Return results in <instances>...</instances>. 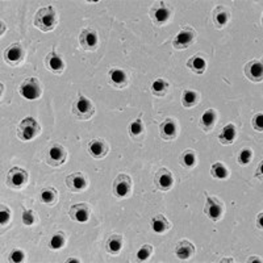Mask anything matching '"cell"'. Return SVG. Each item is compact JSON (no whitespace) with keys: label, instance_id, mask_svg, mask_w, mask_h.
Masks as SVG:
<instances>
[{"label":"cell","instance_id":"cell-1","mask_svg":"<svg viewBox=\"0 0 263 263\" xmlns=\"http://www.w3.org/2000/svg\"><path fill=\"white\" fill-rule=\"evenodd\" d=\"M58 24V15L54 7L47 6L37 11L34 16V27H37L42 32L54 31Z\"/></svg>","mask_w":263,"mask_h":263},{"label":"cell","instance_id":"cell-2","mask_svg":"<svg viewBox=\"0 0 263 263\" xmlns=\"http://www.w3.org/2000/svg\"><path fill=\"white\" fill-rule=\"evenodd\" d=\"M40 135L41 125L36 118L32 117V116H28V117L21 120L20 124H19V128H17V137L21 141H32V140H34Z\"/></svg>","mask_w":263,"mask_h":263},{"label":"cell","instance_id":"cell-3","mask_svg":"<svg viewBox=\"0 0 263 263\" xmlns=\"http://www.w3.org/2000/svg\"><path fill=\"white\" fill-rule=\"evenodd\" d=\"M73 113L79 120H90L95 115V105L85 95H79L77 100L73 103Z\"/></svg>","mask_w":263,"mask_h":263},{"label":"cell","instance_id":"cell-4","mask_svg":"<svg viewBox=\"0 0 263 263\" xmlns=\"http://www.w3.org/2000/svg\"><path fill=\"white\" fill-rule=\"evenodd\" d=\"M19 92L27 100H37L42 95V85L37 78H27L19 87Z\"/></svg>","mask_w":263,"mask_h":263},{"label":"cell","instance_id":"cell-5","mask_svg":"<svg viewBox=\"0 0 263 263\" xmlns=\"http://www.w3.org/2000/svg\"><path fill=\"white\" fill-rule=\"evenodd\" d=\"M196 33L195 29H192L191 27L183 28L182 31H179L174 40H172V46L176 50H184V49H188L191 45L195 44L196 41Z\"/></svg>","mask_w":263,"mask_h":263},{"label":"cell","instance_id":"cell-6","mask_svg":"<svg viewBox=\"0 0 263 263\" xmlns=\"http://www.w3.org/2000/svg\"><path fill=\"white\" fill-rule=\"evenodd\" d=\"M68 159V150L61 145V144H51L47 148L46 153V163L51 167H59L63 165Z\"/></svg>","mask_w":263,"mask_h":263},{"label":"cell","instance_id":"cell-7","mask_svg":"<svg viewBox=\"0 0 263 263\" xmlns=\"http://www.w3.org/2000/svg\"><path fill=\"white\" fill-rule=\"evenodd\" d=\"M29 172L21 167H12L7 172V187L12 189H21L28 184Z\"/></svg>","mask_w":263,"mask_h":263},{"label":"cell","instance_id":"cell-8","mask_svg":"<svg viewBox=\"0 0 263 263\" xmlns=\"http://www.w3.org/2000/svg\"><path fill=\"white\" fill-rule=\"evenodd\" d=\"M25 49L23 47V45L20 42H15V44H11L10 46L4 50V61L7 62L11 66H19V64L23 63L24 58H25Z\"/></svg>","mask_w":263,"mask_h":263},{"label":"cell","instance_id":"cell-9","mask_svg":"<svg viewBox=\"0 0 263 263\" xmlns=\"http://www.w3.org/2000/svg\"><path fill=\"white\" fill-rule=\"evenodd\" d=\"M133 189V182L132 178L126 174H120L113 182V195L118 199H124L130 195Z\"/></svg>","mask_w":263,"mask_h":263},{"label":"cell","instance_id":"cell-10","mask_svg":"<svg viewBox=\"0 0 263 263\" xmlns=\"http://www.w3.org/2000/svg\"><path fill=\"white\" fill-rule=\"evenodd\" d=\"M204 213H206V216L208 217L209 220L219 221V220H221V217H223L224 215V204L220 202L217 198H212V196L207 195Z\"/></svg>","mask_w":263,"mask_h":263},{"label":"cell","instance_id":"cell-11","mask_svg":"<svg viewBox=\"0 0 263 263\" xmlns=\"http://www.w3.org/2000/svg\"><path fill=\"white\" fill-rule=\"evenodd\" d=\"M79 44L86 51H94L99 46V34L94 28H86L79 36Z\"/></svg>","mask_w":263,"mask_h":263},{"label":"cell","instance_id":"cell-12","mask_svg":"<svg viewBox=\"0 0 263 263\" xmlns=\"http://www.w3.org/2000/svg\"><path fill=\"white\" fill-rule=\"evenodd\" d=\"M154 183H155V187L159 189V191H170V189L174 187V183H175V179H174V175H172V172L170 171L169 169H159L158 171L155 172V176H154Z\"/></svg>","mask_w":263,"mask_h":263},{"label":"cell","instance_id":"cell-13","mask_svg":"<svg viewBox=\"0 0 263 263\" xmlns=\"http://www.w3.org/2000/svg\"><path fill=\"white\" fill-rule=\"evenodd\" d=\"M171 12L172 11L169 6H166L165 3H159L157 6H153L150 10V19L157 27H162L163 24L169 21Z\"/></svg>","mask_w":263,"mask_h":263},{"label":"cell","instance_id":"cell-14","mask_svg":"<svg viewBox=\"0 0 263 263\" xmlns=\"http://www.w3.org/2000/svg\"><path fill=\"white\" fill-rule=\"evenodd\" d=\"M69 216L75 223H87L91 219V208L87 203H78L71 207L69 211Z\"/></svg>","mask_w":263,"mask_h":263},{"label":"cell","instance_id":"cell-15","mask_svg":"<svg viewBox=\"0 0 263 263\" xmlns=\"http://www.w3.org/2000/svg\"><path fill=\"white\" fill-rule=\"evenodd\" d=\"M243 73L250 82L259 83L263 79V63L262 59H253L245 64Z\"/></svg>","mask_w":263,"mask_h":263},{"label":"cell","instance_id":"cell-16","mask_svg":"<svg viewBox=\"0 0 263 263\" xmlns=\"http://www.w3.org/2000/svg\"><path fill=\"white\" fill-rule=\"evenodd\" d=\"M66 186L73 192H82L88 186V180L83 172H73L66 176Z\"/></svg>","mask_w":263,"mask_h":263},{"label":"cell","instance_id":"cell-17","mask_svg":"<svg viewBox=\"0 0 263 263\" xmlns=\"http://www.w3.org/2000/svg\"><path fill=\"white\" fill-rule=\"evenodd\" d=\"M45 66L50 73L55 75H59L63 73L64 70V61L62 59V57L58 54L55 50H51L49 54L45 57Z\"/></svg>","mask_w":263,"mask_h":263},{"label":"cell","instance_id":"cell-18","mask_svg":"<svg viewBox=\"0 0 263 263\" xmlns=\"http://www.w3.org/2000/svg\"><path fill=\"white\" fill-rule=\"evenodd\" d=\"M109 146L108 144L101 139H94L88 144V153L91 154L92 158L103 159L105 155L108 154Z\"/></svg>","mask_w":263,"mask_h":263},{"label":"cell","instance_id":"cell-19","mask_svg":"<svg viewBox=\"0 0 263 263\" xmlns=\"http://www.w3.org/2000/svg\"><path fill=\"white\" fill-rule=\"evenodd\" d=\"M159 135L161 139L166 141H172L178 137V124L172 118H166L162 124L159 125Z\"/></svg>","mask_w":263,"mask_h":263},{"label":"cell","instance_id":"cell-20","mask_svg":"<svg viewBox=\"0 0 263 263\" xmlns=\"http://www.w3.org/2000/svg\"><path fill=\"white\" fill-rule=\"evenodd\" d=\"M175 255L178 259L180 260H187L189 258H192L193 254H195V245L192 242H189L187 240L179 241L175 246Z\"/></svg>","mask_w":263,"mask_h":263},{"label":"cell","instance_id":"cell-21","mask_svg":"<svg viewBox=\"0 0 263 263\" xmlns=\"http://www.w3.org/2000/svg\"><path fill=\"white\" fill-rule=\"evenodd\" d=\"M109 85H112L115 88H125L128 86V75L122 69L113 68L109 70Z\"/></svg>","mask_w":263,"mask_h":263},{"label":"cell","instance_id":"cell-22","mask_svg":"<svg viewBox=\"0 0 263 263\" xmlns=\"http://www.w3.org/2000/svg\"><path fill=\"white\" fill-rule=\"evenodd\" d=\"M230 20V11L228 8L219 6L213 11V24L217 29H223Z\"/></svg>","mask_w":263,"mask_h":263},{"label":"cell","instance_id":"cell-23","mask_svg":"<svg viewBox=\"0 0 263 263\" xmlns=\"http://www.w3.org/2000/svg\"><path fill=\"white\" fill-rule=\"evenodd\" d=\"M187 68L189 69V71H192L193 74L202 75L206 73L207 70V59L203 57L202 54H196L189 57V59L187 61Z\"/></svg>","mask_w":263,"mask_h":263},{"label":"cell","instance_id":"cell-24","mask_svg":"<svg viewBox=\"0 0 263 263\" xmlns=\"http://www.w3.org/2000/svg\"><path fill=\"white\" fill-rule=\"evenodd\" d=\"M237 139V128L234 124H226L219 135V141L221 145H232Z\"/></svg>","mask_w":263,"mask_h":263},{"label":"cell","instance_id":"cell-25","mask_svg":"<svg viewBox=\"0 0 263 263\" xmlns=\"http://www.w3.org/2000/svg\"><path fill=\"white\" fill-rule=\"evenodd\" d=\"M217 122V112L215 109H208L200 117V128L204 132H211Z\"/></svg>","mask_w":263,"mask_h":263},{"label":"cell","instance_id":"cell-26","mask_svg":"<svg viewBox=\"0 0 263 263\" xmlns=\"http://www.w3.org/2000/svg\"><path fill=\"white\" fill-rule=\"evenodd\" d=\"M40 200L41 203H44L45 206H55L58 202L57 189L53 188V187H45V188H42L40 192Z\"/></svg>","mask_w":263,"mask_h":263},{"label":"cell","instance_id":"cell-27","mask_svg":"<svg viewBox=\"0 0 263 263\" xmlns=\"http://www.w3.org/2000/svg\"><path fill=\"white\" fill-rule=\"evenodd\" d=\"M171 228L170 221L163 215H157L152 219V229L157 234H163Z\"/></svg>","mask_w":263,"mask_h":263},{"label":"cell","instance_id":"cell-28","mask_svg":"<svg viewBox=\"0 0 263 263\" xmlns=\"http://www.w3.org/2000/svg\"><path fill=\"white\" fill-rule=\"evenodd\" d=\"M200 96L193 90H184L182 94V105L184 108H192L199 104Z\"/></svg>","mask_w":263,"mask_h":263},{"label":"cell","instance_id":"cell-29","mask_svg":"<svg viewBox=\"0 0 263 263\" xmlns=\"http://www.w3.org/2000/svg\"><path fill=\"white\" fill-rule=\"evenodd\" d=\"M122 245H124V240H122L121 236H117V234H113L107 240V251L109 254H118L121 251Z\"/></svg>","mask_w":263,"mask_h":263},{"label":"cell","instance_id":"cell-30","mask_svg":"<svg viewBox=\"0 0 263 263\" xmlns=\"http://www.w3.org/2000/svg\"><path fill=\"white\" fill-rule=\"evenodd\" d=\"M169 82L166 81V79H162V78H158V79H155V81L153 82L152 92L155 96L162 98V96H166V94L169 92Z\"/></svg>","mask_w":263,"mask_h":263},{"label":"cell","instance_id":"cell-31","mask_svg":"<svg viewBox=\"0 0 263 263\" xmlns=\"http://www.w3.org/2000/svg\"><path fill=\"white\" fill-rule=\"evenodd\" d=\"M179 161H180V165H182L183 167H186V169H192V167L196 166V163H198L196 154L192 150H186L184 153H182Z\"/></svg>","mask_w":263,"mask_h":263},{"label":"cell","instance_id":"cell-32","mask_svg":"<svg viewBox=\"0 0 263 263\" xmlns=\"http://www.w3.org/2000/svg\"><path fill=\"white\" fill-rule=\"evenodd\" d=\"M144 133H145V125H144V121L141 118H137V120L129 124V136L130 137L137 140L139 137L144 136Z\"/></svg>","mask_w":263,"mask_h":263},{"label":"cell","instance_id":"cell-33","mask_svg":"<svg viewBox=\"0 0 263 263\" xmlns=\"http://www.w3.org/2000/svg\"><path fill=\"white\" fill-rule=\"evenodd\" d=\"M211 175L216 179H226L229 176V170L223 162H216L211 167Z\"/></svg>","mask_w":263,"mask_h":263},{"label":"cell","instance_id":"cell-34","mask_svg":"<svg viewBox=\"0 0 263 263\" xmlns=\"http://www.w3.org/2000/svg\"><path fill=\"white\" fill-rule=\"evenodd\" d=\"M66 243V234L63 232L54 233L49 240V247L51 250H59L64 246Z\"/></svg>","mask_w":263,"mask_h":263},{"label":"cell","instance_id":"cell-35","mask_svg":"<svg viewBox=\"0 0 263 263\" xmlns=\"http://www.w3.org/2000/svg\"><path fill=\"white\" fill-rule=\"evenodd\" d=\"M21 220H23V224L25 226H32L38 221L37 213L32 211V209H24L23 211V216H21Z\"/></svg>","mask_w":263,"mask_h":263},{"label":"cell","instance_id":"cell-36","mask_svg":"<svg viewBox=\"0 0 263 263\" xmlns=\"http://www.w3.org/2000/svg\"><path fill=\"white\" fill-rule=\"evenodd\" d=\"M251 159H253V150L250 148L242 149L238 157H237V161H238L241 166H247L251 162Z\"/></svg>","mask_w":263,"mask_h":263},{"label":"cell","instance_id":"cell-37","mask_svg":"<svg viewBox=\"0 0 263 263\" xmlns=\"http://www.w3.org/2000/svg\"><path fill=\"white\" fill-rule=\"evenodd\" d=\"M25 258H27V255H25V251L21 249H14L10 254H8V262H11V263L24 262Z\"/></svg>","mask_w":263,"mask_h":263},{"label":"cell","instance_id":"cell-38","mask_svg":"<svg viewBox=\"0 0 263 263\" xmlns=\"http://www.w3.org/2000/svg\"><path fill=\"white\" fill-rule=\"evenodd\" d=\"M153 251H154V250H153L152 245H142L139 251H137V259L141 260V262L148 260L149 258L152 256Z\"/></svg>","mask_w":263,"mask_h":263},{"label":"cell","instance_id":"cell-39","mask_svg":"<svg viewBox=\"0 0 263 263\" xmlns=\"http://www.w3.org/2000/svg\"><path fill=\"white\" fill-rule=\"evenodd\" d=\"M11 220V209L6 204H2L0 207V225L6 226L8 225Z\"/></svg>","mask_w":263,"mask_h":263},{"label":"cell","instance_id":"cell-40","mask_svg":"<svg viewBox=\"0 0 263 263\" xmlns=\"http://www.w3.org/2000/svg\"><path fill=\"white\" fill-rule=\"evenodd\" d=\"M263 113L262 112H258V113H255L253 117V120H251V125H253V128L255 129L256 132H262L263 129Z\"/></svg>","mask_w":263,"mask_h":263},{"label":"cell","instance_id":"cell-41","mask_svg":"<svg viewBox=\"0 0 263 263\" xmlns=\"http://www.w3.org/2000/svg\"><path fill=\"white\" fill-rule=\"evenodd\" d=\"M262 216H263V213L260 212L259 215H258V219H256V226H258L259 229H262Z\"/></svg>","mask_w":263,"mask_h":263},{"label":"cell","instance_id":"cell-42","mask_svg":"<svg viewBox=\"0 0 263 263\" xmlns=\"http://www.w3.org/2000/svg\"><path fill=\"white\" fill-rule=\"evenodd\" d=\"M255 178H259L262 180V163L259 165V169L255 171Z\"/></svg>","mask_w":263,"mask_h":263},{"label":"cell","instance_id":"cell-43","mask_svg":"<svg viewBox=\"0 0 263 263\" xmlns=\"http://www.w3.org/2000/svg\"><path fill=\"white\" fill-rule=\"evenodd\" d=\"M247 262H262V259H260L259 256H251V258H249L247 259Z\"/></svg>","mask_w":263,"mask_h":263},{"label":"cell","instance_id":"cell-44","mask_svg":"<svg viewBox=\"0 0 263 263\" xmlns=\"http://www.w3.org/2000/svg\"><path fill=\"white\" fill-rule=\"evenodd\" d=\"M66 262H78V263H79V262H81V260H79V259H74V258H71V259H68V260H66Z\"/></svg>","mask_w":263,"mask_h":263}]
</instances>
